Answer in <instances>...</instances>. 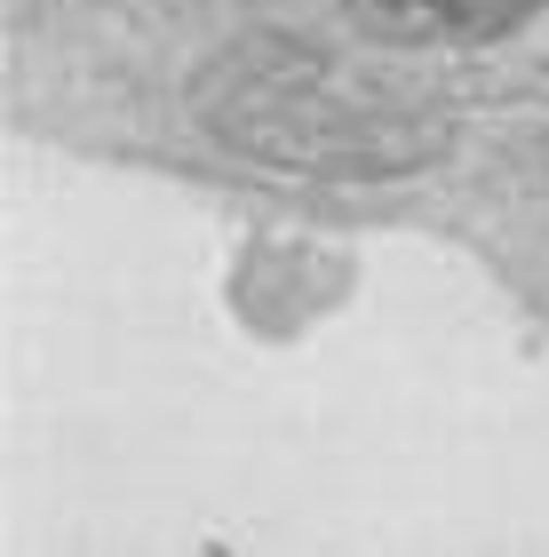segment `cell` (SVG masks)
I'll use <instances>...</instances> for the list:
<instances>
[{
	"mask_svg": "<svg viewBox=\"0 0 549 557\" xmlns=\"http://www.w3.org/2000/svg\"><path fill=\"white\" fill-rule=\"evenodd\" d=\"M351 9L390 40H486L526 24L541 0H351Z\"/></svg>",
	"mask_w": 549,
	"mask_h": 557,
	"instance_id": "1",
	"label": "cell"
}]
</instances>
